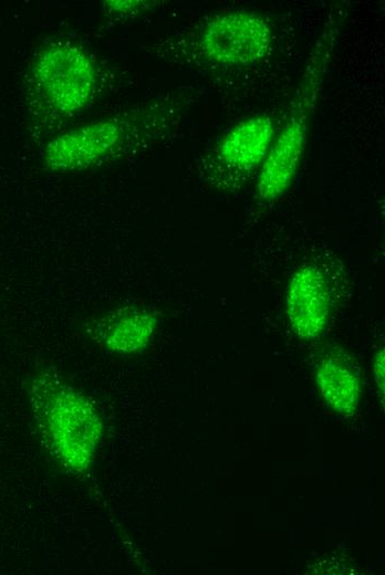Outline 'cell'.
<instances>
[{
    "label": "cell",
    "instance_id": "obj_6",
    "mask_svg": "<svg viewBox=\"0 0 385 575\" xmlns=\"http://www.w3.org/2000/svg\"><path fill=\"white\" fill-rule=\"evenodd\" d=\"M331 291L322 269L313 263L298 268L285 291V314L292 332L303 341L320 338L331 317Z\"/></svg>",
    "mask_w": 385,
    "mask_h": 575
},
{
    "label": "cell",
    "instance_id": "obj_9",
    "mask_svg": "<svg viewBox=\"0 0 385 575\" xmlns=\"http://www.w3.org/2000/svg\"><path fill=\"white\" fill-rule=\"evenodd\" d=\"M315 383L325 404L348 417L356 412L362 397V379L354 363L344 353L331 351L315 366Z\"/></svg>",
    "mask_w": 385,
    "mask_h": 575
},
{
    "label": "cell",
    "instance_id": "obj_10",
    "mask_svg": "<svg viewBox=\"0 0 385 575\" xmlns=\"http://www.w3.org/2000/svg\"><path fill=\"white\" fill-rule=\"evenodd\" d=\"M154 3L156 2L141 0H113L104 1V7L108 12L136 14L152 8Z\"/></svg>",
    "mask_w": 385,
    "mask_h": 575
},
{
    "label": "cell",
    "instance_id": "obj_11",
    "mask_svg": "<svg viewBox=\"0 0 385 575\" xmlns=\"http://www.w3.org/2000/svg\"><path fill=\"white\" fill-rule=\"evenodd\" d=\"M372 366L376 390L381 401L383 402L385 386V352L383 347L378 348L374 354Z\"/></svg>",
    "mask_w": 385,
    "mask_h": 575
},
{
    "label": "cell",
    "instance_id": "obj_7",
    "mask_svg": "<svg viewBox=\"0 0 385 575\" xmlns=\"http://www.w3.org/2000/svg\"><path fill=\"white\" fill-rule=\"evenodd\" d=\"M275 119L261 113L246 117L231 126L217 142L211 163L235 176L260 170L277 136Z\"/></svg>",
    "mask_w": 385,
    "mask_h": 575
},
{
    "label": "cell",
    "instance_id": "obj_3",
    "mask_svg": "<svg viewBox=\"0 0 385 575\" xmlns=\"http://www.w3.org/2000/svg\"><path fill=\"white\" fill-rule=\"evenodd\" d=\"M169 114L145 111L138 117L105 118L65 132L48 143L44 165L53 171H80L119 155L132 142L155 137Z\"/></svg>",
    "mask_w": 385,
    "mask_h": 575
},
{
    "label": "cell",
    "instance_id": "obj_4",
    "mask_svg": "<svg viewBox=\"0 0 385 575\" xmlns=\"http://www.w3.org/2000/svg\"><path fill=\"white\" fill-rule=\"evenodd\" d=\"M274 30L263 14L233 9L216 13L204 21L187 40L194 61L221 69H240L264 60L272 50Z\"/></svg>",
    "mask_w": 385,
    "mask_h": 575
},
{
    "label": "cell",
    "instance_id": "obj_8",
    "mask_svg": "<svg viewBox=\"0 0 385 575\" xmlns=\"http://www.w3.org/2000/svg\"><path fill=\"white\" fill-rule=\"evenodd\" d=\"M157 325L158 317L153 311L127 305L102 317L93 333L106 351L131 355L147 348Z\"/></svg>",
    "mask_w": 385,
    "mask_h": 575
},
{
    "label": "cell",
    "instance_id": "obj_5",
    "mask_svg": "<svg viewBox=\"0 0 385 575\" xmlns=\"http://www.w3.org/2000/svg\"><path fill=\"white\" fill-rule=\"evenodd\" d=\"M32 84L52 112L59 115L76 113L94 96V63L84 50L71 42L52 43L34 61Z\"/></svg>",
    "mask_w": 385,
    "mask_h": 575
},
{
    "label": "cell",
    "instance_id": "obj_1",
    "mask_svg": "<svg viewBox=\"0 0 385 575\" xmlns=\"http://www.w3.org/2000/svg\"><path fill=\"white\" fill-rule=\"evenodd\" d=\"M30 402L40 439L54 461L67 473L87 472L104 431L95 405L52 369L33 377Z\"/></svg>",
    "mask_w": 385,
    "mask_h": 575
},
{
    "label": "cell",
    "instance_id": "obj_2",
    "mask_svg": "<svg viewBox=\"0 0 385 575\" xmlns=\"http://www.w3.org/2000/svg\"><path fill=\"white\" fill-rule=\"evenodd\" d=\"M344 12H331L305 63L282 128L257 175L259 200L280 199L291 188L306 145L310 122L323 80L339 40Z\"/></svg>",
    "mask_w": 385,
    "mask_h": 575
}]
</instances>
